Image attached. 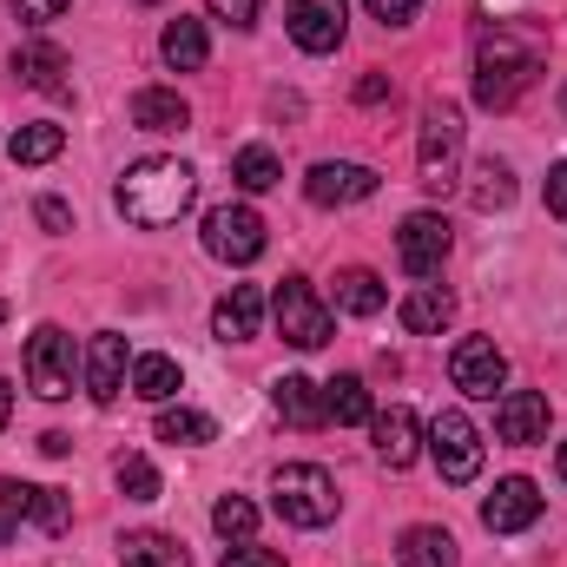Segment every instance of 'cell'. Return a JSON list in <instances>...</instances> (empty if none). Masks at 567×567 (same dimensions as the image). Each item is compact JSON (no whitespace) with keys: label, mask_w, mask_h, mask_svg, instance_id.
Masks as SVG:
<instances>
[{"label":"cell","mask_w":567,"mask_h":567,"mask_svg":"<svg viewBox=\"0 0 567 567\" xmlns=\"http://www.w3.org/2000/svg\"><path fill=\"white\" fill-rule=\"evenodd\" d=\"M13 73H20L33 93H53V100H66V93H73V80H66V73H73V60H66L53 40H27V47H13Z\"/></svg>","instance_id":"16"},{"label":"cell","mask_w":567,"mask_h":567,"mask_svg":"<svg viewBox=\"0 0 567 567\" xmlns=\"http://www.w3.org/2000/svg\"><path fill=\"white\" fill-rule=\"evenodd\" d=\"M271 502L290 528H330L337 522V482L317 462H284L278 482H271Z\"/></svg>","instance_id":"3"},{"label":"cell","mask_w":567,"mask_h":567,"mask_svg":"<svg viewBox=\"0 0 567 567\" xmlns=\"http://www.w3.org/2000/svg\"><path fill=\"white\" fill-rule=\"evenodd\" d=\"M303 192H310V205H363L377 192V172L350 165V158H323V165H310Z\"/></svg>","instance_id":"13"},{"label":"cell","mask_w":567,"mask_h":567,"mask_svg":"<svg viewBox=\"0 0 567 567\" xmlns=\"http://www.w3.org/2000/svg\"><path fill=\"white\" fill-rule=\"evenodd\" d=\"M258 323H265V290L258 284H231L212 310V337H225V343H251Z\"/></svg>","instance_id":"18"},{"label":"cell","mask_w":567,"mask_h":567,"mask_svg":"<svg viewBox=\"0 0 567 567\" xmlns=\"http://www.w3.org/2000/svg\"><path fill=\"white\" fill-rule=\"evenodd\" d=\"M178 383H185V377H178V363H172V357H158V350L133 363V396H145V403H158V410H165V403L178 396Z\"/></svg>","instance_id":"28"},{"label":"cell","mask_w":567,"mask_h":567,"mask_svg":"<svg viewBox=\"0 0 567 567\" xmlns=\"http://www.w3.org/2000/svg\"><path fill=\"white\" fill-rule=\"evenodd\" d=\"M120 567H192V555L165 528H126L120 535Z\"/></svg>","instance_id":"20"},{"label":"cell","mask_w":567,"mask_h":567,"mask_svg":"<svg viewBox=\"0 0 567 567\" xmlns=\"http://www.w3.org/2000/svg\"><path fill=\"white\" fill-rule=\"evenodd\" d=\"M416 7H423V0H370V13H377L383 27H410V20H416Z\"/></svg>","instance_id":"39"},{"label":"cell","mask_w":567,"mask_h":567,"mask_svg":"<svg viewBox=\"0 0 567 567\" xmlns=\"http://www.w3.org/2000/svg\"><path fill=\"white\" fill-rule=\"evenodd\" d=\"M370 435H377V462L383 468H410L416 455H423V423H416V410H377L370 416Z\"/></svg>","instance_id":"15"},{"label":"cell","mask_w":567,"mask_h":567,"mask_svg":"<svg viewBox=\"0 0 567 567\" xmlns=\"http://www.w3.org/2000/svg\"><path fill=\"white\" fill-rule=\"evenodd\" d=\"M265 245H271V231H265V218H258L251 205H218V212H205V251H212L218 265H258Z\"/></svg>","instance_id":"6"},{"label":"cell","mask_w":567,"mask_h":567,"mask_svg":"<svg viewBox=\"0 0 567 567\" xmlns=\"http://www.w3.org/2000/svg\"><path fill=\"white\" fill-rule=\"evenodd\" d=\"M133 126H140V133H185V126H192V106H185L172 86H140V93H133Z\"/></svg>","instance_id":"21"},{"label":"cell","mask_w":567,"mask_h":567,"mask_svg":"<svg viewBox=\"0 0 567 567\" xmlns=\"http://www.w3.org/2000/svg\"><path fill=\"white\" fill-rule=\"evenodd\" d=\"M561 482H567V442H561Z\"/></svg>","instance_id":"45"},{"label":"cell","mask_w":567,"mask_h":567,"mask_svg":"<svg viewBox=\"0 0 567 567\" xmlns=\"http://www.w3.org/2000/svg\"><path fill=\"white\" fill-rule=\"evenodd\" d=\"M462 106L449 100H429L423 113V140H416V172H423V192H455L462 178Z\"/></svg>","instance_id":"4"},{"label":"cell","mask_w":567,"mask_h":567,"mask_svg":"<svg viewBox=\"0 0 567 567\" xmlns=\"http://www.w3.org/2000/svg\"><path fill=\"white\" fill-rule=\"evenodd\" d=\"M548 396L542 390H502V403H495V435L502 442H515V449H528V442H548Z\"/></svg>","instance_id":"14"},{"label":"cell","mask_w":567,"mask_h":567,"mask_svg":"<svg viewBox=\"0 0 567 567\" xmlns=\"http://www.w3.org/2000/svg\"><path fill=\"white\" fill-rule=\"evenodd\" d=\"M218 423L205 416V410H158V442H178V449H198V442H212Z\"/></svg>","instance_id":"31"},{"label":"cell","mask_w":567,"mask_h":567,"mask_svg":"<svg viewBox=\"0 0 567 567\" xmlns=\"http://www.w3.org/2000/svg\"><path fill=\"white\" fill-rule=\"evenodd\" d=\"M212 528H218L225 542H251V535H258V508H251L245 495H218V508H212Z\"/></svg>","instance_id":"33"},{"label":"cell","mask_w":567,"mask_h":567,"mask_svg":"<svg viewBox=\"0 0 567 567\" xmlns=\"http://www.w3.org/2000/svg\"><path fill=\"white\" fill-rule=\"evenodd\" d=\"M66 449H73V442H66L60 429H47V435H40V455H66Z\"/></svg>","instance_id":"42"},{"label":"cell","mask_w":567,"mask_h":567,"mask_svg":"<svg viewBox=\"0 0 567 567\" xmlns=\"http://www.w3.org/2000/svg\"><path fill=\"white\" fill-rule=\"evenodd\" d=\"M323 410H330V423H370V416H377L363 377H337V383H323Z\"/></svg>","instance_id":"29"},{"label":"cell","mask_w":567,"mask_h":567,"mask_svg":"<svg viewBox=\"0 0 567 567\" xmlns=\"http://www.w3.org/2000/svg\"><path fill=\"white\" fill-rule=\"evenodd\" d=\"M231 178H238L245 192H271V185L284 178V165H278V152H271V145H245V152L231 158Z\"/></svg>","instance_id":"30"},{"label":"cell","mask_w":567,"mask_h":567,"mask_svg":"<svg viewBox=\"0 0 567 567\" xmlns=\"http://www.w3.org/2000/svg\"><path fill=\"white\" fill-rule=\"evenodd\" d=\"M113 198H120L126 225L158 231V225H178V218L192 212V198H198V172H192L185 158L152 152V158H140V165H126V178H120Z\"/></svg>","instance_id":"2"},{"label":"cell","mask_w":567,"mask_h":567,"mask_svg":"<svg viewBox=\"0 0 567 567\" xmlns=\"http://www.w3.org/2000/svg\"><path fill=\"white\" fill-rule=\"evenodd\" d=\"M218 567H284V555H278V548H258V542H238Z\"/></svg>","instance_id":"35"},{"label":"cell","mask_w":567,"mask_h":567,"mask_svg":"<svg viewBox=\"0 0 567 567\" xmlns=\"http://www.w3.org/2000/svg\"><path fill=\"white\" fill-rule=\"evenodd\" d=\"M27 390L40 403H66L73 396V337L60 323H40L27 337Z\"/></svg>","instance_id":"7"},{"label":"cell","mask_w":567,"mask_h":567,"mask_svg":"<svg viewBox=\"0 0 567 567\" xmlns=\"http://www.w3.org/2000/svg\"><path fill=\"white\" fill-rule=\"evenodd\" d=\"M126 337H113V330H100L93 337V350H86V396L106 410V403H120V390H126Z\"/></svg>","instance_id":"17"},{"label":"cell","mask_w":567,"mask_h":567,"mask_svg":"<svg viewBox=\"0 0 567 567\" xmlns=\"http://www.w3.org/2000/svg\"><path fill=\"white\" fill-rule=\"evenodd\" d=\"M7 7H13V13H20L27 27H47V20H60V13H66L73 0H7Z\"/></svg>","instance_id":"36"},{"label":"cell","mask_w":567,"mask_h":567,"mask_svg":"<svg viewBox=\"0 0 567 567\" xmlns=\"http://www.w3.org/2000/svg\"><path fill=\"white\" fill-rule=\"evenodd\" d=\"M113 482H120V495H126V502H158V495H165V482H158V468H152L145 455H120Z\"/></svg>","instance_id":"32"},{"label":"cell","mask_w":567,"mask_h":567,"mask_svg":"<svg viewBox=\"0 0 567 567\" xmlns=\"http://www.w3.org/2000/svg\"><path fill=\"white\" fill-rule=\"evenodd\" d=\"M271 317H278L284 343H297V350H323V343L337 337V317L323 310V297H317L303 278H284V284H278V297H271Z\"/></svg>","instance_id":"5"},{"label":"cell","mask_w":567,"mask_h":567,"mask_svg":"<svg viewBox=\"0 0 567 567\" xmlns=\"http://www.w3.org/2000/svg\"><path fill=\"white\" fill-rule=\"evenodd\" d=\"M542 488L528 482V475H508V482H495V495L482 502V528L488 535H522V528H535L542 522Z\"/></svg>","instance_id":"11"},{"label":"cell","mask_w":567,"mask_h":567,"mask_svg":"<svg viewBox=\"0 0 567 567\" xmlns=\"http://www.w3.org/2000/svg\"><path fill=\"white\" fill-rule=\"evenodd\" d=\"M396 561L403 567H455V535L449 528H410L396 542Z\"/></svg>","instance_id":"27"},{"label":"cell","mask_w":567,"mask_h":567,"mask_svg":"<svg viewBox=\"0 0 567 567\" xmlns=\"http://www.w3.org/2000/svg\"><path fill=\"white\" fill-rule=\"evenodd\" d=\"M33 218H40L53 238H60V231H73V205H66V198H40V205H33Z\"/></svg>","instance_id":"37"},{"label":"cell","mask_w":567,"mask_h":567,"mask_svg":"<svg viewBox=\"0 0 567 567\" xmlns=\"http://www.w3.org/2000/svg\"><path fill=\"white\" fill-rule=\"evenodd\" d=\"M429 455H435V468H442V482H475L482 475V429L468 423L462 410H442L435 423H429Z\"/></svg>","instance_id":"8"},{"label":"cell","mask_w":567,"mask_h":567,"mask_svg":"<svg viewBox=\"0 0 567 567\" xmlns=\"http://www.w3.org/2000/svg\"><path fill=\"white\" fill-rule=\"evenodd\" d=\"M27 522H33L40 535H60V528L73 522V502H66L60 488H33V502H27Z\"/></svg>","instance_id":"34"},{"label":"cell","mask_w":567,"mask_h":567,"mask_svg":"<svg viewBox=\"0 0 567 567\" xmlns=\"http://www.w3.org/2000/svg\"><path fill=\"white\" fill-rule=\"evenodd\" d=\"M468 205H475V212H508V205H515V172H508V158H482V165L468 172Z\"/></svg>","instance_id":"24"},{"label":"cell","mask_w":567,"mask_h":567,"mask_svg":"<svg viewBox=\"0 0 567 567\" xmlns=\"http://www.w3.org/2000/svg\"><path fill=\"white\" fill-rule=\"evenodd\" d=\"M449 383H455L462 396H475V403H495L502 383H508V357L495 350V337H462V343L449 350Z\"/></svg>","instance_id":"9"},{"label":"cell","mask_w":567,"mask_h":567,"mask_svg":"<svg viewBox=\"0 0 567 567\" xmlns=\"http://www.w3.org/2000/svg\"><path fill=\"white\" fill-rule=\"evenodd\" d=\"M390 93H396V86H390L383 73H363V80H357V100H363V106H383Z\"/></svg>","instance_id":"40"},{"label":"cell","mask_w":567,"mask_h":567,"mask_svg":"<svg viewBox=\"0 0 567 567\" xmlns=\"http://www.w3.org/2000/svg\"><path fill=\"white\" fill-rule=\"evenodd\" d=\"M13 528H20V515H7V508H0V548L13 542Z\"/></svg>","instance_id":"43"},{"label":"cell","mask_w":567,"mask_h":567,"mask_svg":"<svg viewBox=\"0 0 567 567\" xmlns=\"http://www.w3.org/2000/svg\"><path fill=\"white\" fill-rule=\"evenodd\" d=\"M7 416H13V390L0 383V429H7Z\"/></svg>","instance_id":"44"},{"label":"cell","mask_w":567,"mask_h":567,"mask_svg":"<svg viewBox=\"0 0 567 567\" xmlns=\"http://www.w3.org/2000/svg\"><path fill=\"white\" fill-rule=\"evenodd\" d=\"M542 66H548V53H542V40L528 27H488L482 47H475V106L482 113H508L535 86Z\"/></svg>","instance_id":"1"},{"label":"cell","mask_w":567,"mask_h":567,"mask_svg":"<svg viewBox=\"0 0 567 567\" xmlns=\"http://www.w3.org/2000/svg\"><path fill=\"white\" fill-rule=\"evenodd\" d=\"M205 7H212V13H218V20H231V27H251V20H258V7H265V0H205Z\"/></svg>","instance_id":"38"},{"label":"cell","mask_w":567,"mask_h":567,"mask_svg":"<svg viewBox=\"0 0 567 567\" xmlns=\"http://www.w3.org/2000/svg\"><path fill=\"white\" fill-rule=\"evenodd\" d=\"M561 113H567V86H561Z\"/></svg>","instance_id":"47"},{"label":"cell","mask_w":567,"mask_h":567,"mask_svg":"<svg viewBox=\"0 0 567 567\" xmlns=\"http://www.w3.org/2000/svg\"><path fill=\"white\" fill-rule=\"evenodd\" d=\"M548 212H555V218H567V158L548 172Z\"/></svg>","instance_id":"41"},{"label":"cell","mask_w":567,"mask_h":567,"mask_svg":"<svg viewBox=\"0 0 567 567\" xmlns=\"http://www.w3.org/2000/svg\"><path fill=\"white\" fill-rule=\"evenodd\" d=\"M383 278L377 271H363V265H350V271H337V310H350V317H377L383 310Z\"/></svg>","instance_id":"26"},{"label":"cell","mask_w":567,"mask_h":567,"mask_svg":"<svg viewBox=\"0 0 567 567\" xmlns=\"http://www.w3.org/2000/svg\"><path fill=\"white\" fill-rule=\"evenodd\" d=\"M0 323H7V297H0Z\"/></svg>","instance_id":"46"},{"label":"cell","mask_w":567,"mask_h":567,"mask_svg":"<svg viewBox=\"0 0 567 567\" xmlns=\"http://www.w3.org/2000/svg\"><path fill=\"white\" fill-rule=\"evenodd\" d=\"M290 40L303 53H337L343 47V27H350V7L343 0H290Z\"/></svg>","instance_id":"12"},{"label":"cell","mask_w":567,"mask_h":567,"mask_svg":"<svg viewBox=\"0 0 567 567\" xmlns=\"http://www.w3.org/2000/svg\"><path fill=\"white\" fill-rule=\"evenodd\" d=\"M449 317H455V297H449L442 284H416V290L403 297V330H410V337H442Z\"/></svg>","instance_id":"23"},{"label":"cell","mask_w":567,"mask_h":567,"mask_svg":"<svg viewBox=\"0 0 567 567\" xmlns=\"http://www.w3.org/2000/svg\"><path fill=\"white\" fill-rule=\"evenodd\" d=\"M66 152V126H53V120H33V126H20L13 140H7V158L13 165H47V158H60Z\"/></svg>","instance_id":"25"},{"label":"cell","mask_w":567,"mask_h":567,"mask_svg":"<svg viewBox=\"0 0 567 567\" xmlns=\"http://www.w3.org/2000/svg\"><path fill=\"white\" fill-rule=\"evenodd\" d=\"M271 396H278V416L290 429H323V423H330L323 390H317L310 377H278V383H271Z\"/></svg>","instance_id":"22"},{"label":"cell","mask_w":567,"mask_h":567,"mask_svg":"<svg viewBox=\"0 0 567 567\" xmlns=\"http://www.w3.org/2000/svg\"><path fill=\"white\" fill-rule=\"evenodd\" d=\"M449 218L442 212H410L403 218V231H396V258H403V271L410 278H435L442 271V258H449Z\"/></svg>","instance_id":"10"},{"label":"cell","mask_w":567,"mask_h":567,"mask_svg":"<svg viewBox=\"0 0 567 567\" xmlns=\"http://www.w3.org/2000/svg\"><path fill=\"white\" fill-rule=\"evenodd\" d=\"M158 53H165V66H172V73H198V66L212 60V33H205V20H192V13L165 20Z\"/></svg>","instance_id":"19"}]
</instances>
